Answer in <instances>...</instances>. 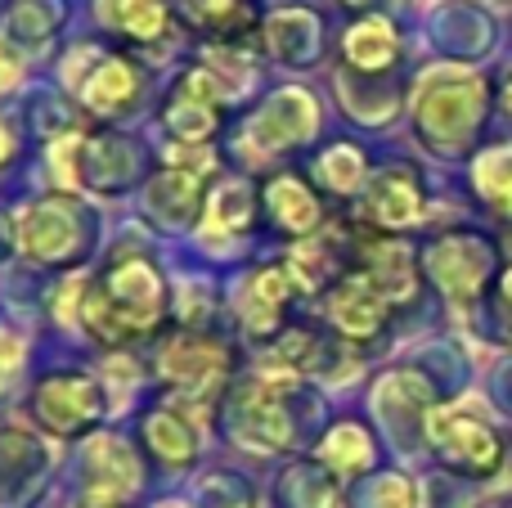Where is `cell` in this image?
I'll list each match as a JSON object with an SVG mask.
<instances>
[{"instance_id": "cell-1", "label": "cell", "mask_w": 512, "mask_h": 508, "mask_svg": "<svg viewBox=\"0 0 512 508\" xmlns=\"http://www.w3.org/2000/svg\"><path fill=\"white\" fill-rule=\"evenodd\" d=\"M167 320V279L153 257L122 248L99 266V275L81 288V324L104 347H131L162 329Z\"/></svg>"}, {"instance_id": "cell-2", "label": "cell", "mask_w": 512, "mask_h": 508, "mask_svg": "<svg viewBox=\"0 0 512 508\" xmlns=\"http://www.w3.org/2000/svg\"><path fill=\"white\" fill-rule=\"evenodd\" d=\"M486 117V81L468 68H436L423 77L414 99V131L423 149L459 158L472 149Z\"/></svg>"}, {"instance_id": "cell-3", "label": "cell", "mask_w": 512, "mask_h": 508, "mask_svg": "<svg viewBox=\"0 0 512 508\" xmlns=\"http://www.w3.org/2000/svg\"><path fill=\"white\" fill-rule=\"evenodd\" d=\"M50 167L63 189H95V194H126L144 176V153L117 131L63 135L50 149Z\"/></svg>"}, {"instance_id": "cell-4", "label": "cell", "mask_w": 512, "mask_h": 508, "mask_svg": "<svg viewBox=\"0 0 512 508\" xmlns=\"http://www.w3.org/2000/svg\"><path fill=\"white\" fill-rule=\"evenodd\" d=\"M63 86L90 117H126L144 99V72L122 50L77 45L63 59Z\"/></svg>"}, {"instance_id": "cell-5", "label": "cell", "mask_w": 512, "mask_h": 508, "mask_svg": "<svg viewBox=\"0 0 512 508\" xmlns=\"http://www.w3.org/2000/svg\"><path fill=\"white\" fill-rule=\"evenodd\" d=\"M423 437H427V450L459 477H495L508 455L504 437L481 414L463 410V405L436 401L423 414Z\"/></svg>"}, {"instance_id": "cell-6", "label": "cell", "mask_w": 512, "mask_h": 508, "mask_svg": "<svg viewBox=\"0 0 512 508\" xmlns=\"http://www.w3.org/2000/svg\"><path fill=\"white\" fill-rule=\"evenodd\" d=\"M234 374V351L207 329H180L162 342L158 378L185 401H221Z\"/></svg>"}, {"instance_id": "cell-7", "label": "cell", "mask_w": 512, "mask_h": 508, "mask_svg": "<svg viewBox=\"0 0 512 508\" xmlns=\"http://www.w3.org/2000/svg\"><path fill=\"white\" fill-rule=\"evenodd\" d=\"M423 275L441 288L450 302L472 306L495 288L499 252L477 230H441L423 252Z\"/></svg>"}, {"instance_id": "cell-8", "label": "cell", "mask_w": 512, "mask_h": 508, "mask_svg": "<svg viewBox=\"0 0 512 508\" xmlns=\"http://www.w3.org/2000/svg\"><path fill=\"white\" fill-rule=\"evenodd\" d=\"M14 239L41 266H72L81 257V248L95 239V230H90V216L72 198H41V203H27L18 212Z\"/></svg>"}, {"instance_id": "cell-9", "label": "cell", "mask_w": 512, "mask_h": 508, "mask_svg": "<svg viewBox=\"0 0 512 508\" xmlns=\"http://www.w3.org/2000/svg\"><path fill=\"white\" fill-rule=\"evenodd\" d=\"M225 104H230V95H225L221 72L185 68L176 81H171L167 99H162V108H158L162 131H167L176 144L198 149V144H207L216 131H221Z\"/></svg>"}, {"instance_id": "cell-10", "label": "cell", "mask_w": 512, "mask_h": 508, "mask_svg": "<svg viewBox=\"0 0 512 508\" xmlns=\"http://www.w3.org/2000/svg\"><path fill=\"white\" fill-rule=\"evenodd\" d=\"M108 401L104 387L95 374L86 369H59V374H45L32 392V414L45 432L54 437H86L90 428H99Z\"/></svg>"}, {"instance_id": "cell-11", "label": "cell", "mask_w": 512, "mask_h": 508, "mask_svg": "<svg viewBox=\"0 0 512 508\" xmlns=\"http://www.w3.org/2000/svg\"><path fill=\"white\" fill-rule=\"evenodd\" d=\"M423 212H427V185L409 162L382 167L364 185V194L355 198V221L364 230H382V234H391L396 225H414Z\"/></svg>"}, {"instance_id": "cell-12", "label": "cell", "mask_w": 512, "mask_h": 508, "mask_svg": "<svg viewBox=\"0 0 512 508\" xmlns=\"http://www.w3.org/2000/svg\"><path fill=\"white\" fill-rule=\"evenodd\" d=\"M355 275H364L391 306L409 302L418 293V275H423V257L409 248L405 239L382 230H355Z\"/></svg>"}, {"instance_id": "cell-13", "label": "cell", "mask_w": 512, "mask_h": 508, "mask_svg": "<svg viewBox=\"0 0 512 508\" xmlns=\"http://www.w3.org/2000/svg\"><path fill=\"white\" fill-rule=\"evenodd\" d=\"M234 428L256 450H288L297 441V414H292L288 387L279 378H256L234 396Z\"/></svg>"}, {"instance_id": "cell-14", "label": "cell", "mask_w": 512, "mask_h": 508, "mask_svg": "<svg viewBox=\"0 0 512 508\" xmlns=\"http://www.w3.org/2000/svg\"><path fill=\"white\" fill-rule=\"evenodd\" d=\"M292 293H297V284H292L283 261L256 266L252 275H243L239 288H234V315H239V324L252 338L274 342L283 333V311H288Z\"/></svg>"}, {"instance_id": "cell-15", "label": "cell", "mask_w": 512, "mask_h": 508, "mask_svg": "<svg viewBox=\"0 0 512 508\" xmlns=\"http://www.w3.org/2000/svg\"><path fill=\"white\" fill-rule=\"evenodd\" d=\"M144 216H149L158 230L180 234L194 230L207 212V185L198 171H180V167H162L158 176L144 180V198H140Z\"/></svg>"}, {"instance_id": "cell-16", "label": "cell", "mask_w": 512, "mask_h": 508, "mask_svg": "<svg viewBox=\"0 0 512 508\" xmlns=\"http://www.w3.org/2000/svg\"><path fill=\"white\" fill-rule=\"evenodd\" d=\"M387 315H391V302L364 275H355V270L333 288V293H328V329H333L337 338H346V342L382 338Z\"/></svg>"}, {"instance_id": "cell-17", "label": "cell", "mask_w": 512, "mask_h": 508, "mask_svg": "<svg viewBox=\"0 0 512 508\" xmlns=\"http://www.w3.org/2000/svg\"><path fill=\"white\" fill-rule=\"evenodd\" d=\"M140 446H144V455L158 468H167V473H185V468H194L198 455H203L198 428L180 414V405H171V401L153 405L140 419Z\"/></svg>"}, {"instance_id": "cell-18", "label": "cell", "mask_w": 512, "mask_h": 508, "mask_svg": "<svg viewBox=\"0 0 512 508\" xmlns=\"http://www.w3.org/2000/svg\"><path fill=\"white\" fill-rule=\"evenodd\" d=\"M171 14H176L189 32L207 36V41L225 45V50H243L256 36L252 0H171Z\"/></svg>"}, {"instance_id": "cell-19", "label": "cell", "mask_w": 512, "mask_h": 508, "mask_svg": "<svg viewBox=\"0 0 512 508\" xmlns=\"http://www.w3.org/2000/svg\"><path fill=\"white\" fill-rule=\"evenodd\" d=\"M319 113H315V99L306 90H279L261 104V113L252 117V135L265 153H279V149H297L315 135Z\"/></svg>"}, {"instance_id": "cell-20", "label": "cell", "mask_w": 512, "mask_h": 508, "mask_svg": "<svg viewBox=\"0 0 512 508\" xmlns=\"http://www.w3.org/2000/svg\"><path fill=\"white\" fill-rule=\"evenodd\" d=\"M283 266L301 293H333L355 270V248H346L337 234H310L283 257Z\"/></svg>"}, {"instance_id": "cell-21", "label": "cell", "mask_w": 512, "mask_h": 508, "mask_svg": "<svg viewBox=\"0 0 512 508\" xmlns=\"http://www.w3.org/2000/svg\"><path fill=\"white\" fill-rule=\"evenodd\" d=\"M261 207L292 239H310V234H319V225L328 221L319 194L301 176H288V171H279V176H270L261 185Z\"/></svg>"}, {"instance_id": "cell-22", "label": "cell", "mask_w": 512, "mask_h": 508, "mask_svg": "<svg viewBox=\"0 0 512 508\" xmlns=\"http://www.w3.org/2000/svg\"><path fill=\"white\" fill-rule=\"evenodd\" d=\"M256 207H261V189H252L248 180H239V176H225L207 189L203 221H207V230H212V239H243L256 225Z\"/></svg>"}, {"instance_id": "cell-23", "label": "cell", "mask_w": 512, "mask_h": 508, "mask_svg": "<svg viewBox=\"0 0 512 508\" xmlns=\"http://www.w3.org/2000/svg\"><path fill=\"white\" fill-rule=\"evenodd\" d=\"M99 23L135 45H162L171 36V0H99Z\"/></svg>"}, {"instance_id": "cell-24", "label": "cell", "mask_w": 512, "mask_h": 508, "mask_svg": "<svg viewBox=\"0 0 512 508\" xmlns=\"http://www.w3.org/2000/svg\"><path fill=\"white\" fill-rule=\"evenodd\" d=\"M342 59L351 63L360 77H382V72L400 59L396 27H391L387 18H360V23L342 36Z\"/></svg>"}, {"instance_id": "cell-25", "label": "cell", "mask_w": 512, "mask_h": 508, "mask_svg": "<svg viewBox=\"0 0 512 508\" xmlns=\"http://www.w3.org/2000/svg\"><path fill=\"white\" fill-rule=\"evenodd\" d=\"M315 459L333 477H364L378 464V446H373L369 428L360 423H337L333 432H324V441L315 446Z\"/></svg>"}, {"instance_id": "cell-26", "label": "cell", "mask_w": 512, "mask_h": 508, "mask_svg": "<svg viewBox=\"0 0 512 508\" xmlns=\"http://www.w3.org/2000/svg\"><path fill=\"white\" fill-rule=\"evenodd\" d=\"M315 180L328 189V194H364V185H369V176H364V153L360 144H328L324 153L315 158Z\"/></svg>"}, {"instance_id": "cell-27", "label": "cell", "mask_w": 512, "mask_h": 508, "mask_svg": "<svg viewBox=\"0 0 512 508\" xmlns=\"http://www.w3.org/2000/svg\"><path fill=\"white\" fill-rule=\"evenodd\" d=\"M315 32H319V23L306 14V9H283V14H274L270 27H265L270 50L288 63H310V54L319 50Z\"/></svg>"}, {"instance_id": "cell-28", "label": "cell", "mask_w": 512, "mask_h": 508, "mask_svg": "<svg viewBox=\"0 0 512 508\" xmlns=\"http://www.w3.org/2000/svg\"><path fill=\"white\" fill-rule=\"evenodd\" d=\"M472 180H477V194L486 198L490 207L512 216V144L481 153L477 167H472Z\"/></svg>"}, {"instance_id": "cell-29", "label": "cell", "mask_w": 512, "mask_h": 508, "mask_svg": "<svg viewBox=\"0 0 512 508\" xmlns=\"http://www.w3.org/2000/svg\"><path fill=\"white\" fill-rule=\"evenodd\" d=\"M23 351H27L23 333L9 329V324H0V392H5L9 378L18 374V365H23Z\"/></svg>"}, {"instance_id": "cell-30", "label": "cell", "mask_w": 512, "mask_h": 508, "mask_svg": "<svg viewBox=\"0 0 512 508\" xmlns=\"http://www.w3.org/2000/svg\"><path fill=\"white\" fill-rule=\"evenodd\" d=\"M373 504L378 508H414V486H409V477H378Z\"/></svg>"}, {"instance_id": "cell-31", "label": "cell", "mask_w": 512, "mask_h": 508, "mask_svg": "<svg viewBox=\"0 0 512 508\" xmlns=\"http://www.w3.org/2000/svg\"><path fill=\"white\" fill-rule=\"evenodd\" d=\"M495 311H499V320H508L512 324V266H504L499 270V279H495Z\"/></svg>"}, {"instance_id": "cell-32", "label": "cell", "mask_w": 512, "mask_h": 508, "mask_svg": "<svg viewBox=\"0 0 512 508\" xmlns=\"http://www.w3.org/2000/svg\"><path fill=\"white\" fill-rule=\"evenodd\" d=\"M18 77H23V63H18L14 50H9V41H0V90L18 86Z\"/></svg>"}, {"instance_id": "cell-33", "label": "cell", "mask_w": 512, "mask_h": 508, "mask_svg": "<svg viewBox=\"0 0 512 508\" xmlns=\"http://www.w3.org/2000/svg\"><path fill=\"white\" fill-rule=\"evenodd\" d=\"M14 153H18V135H14V126L0 117V167H9V162H14Z\"/></svg>"}, {"instance_id": "cell-34", "label": "cell", "mask_w": 512, "mask_h": 508, "mask_svg": "<svg viewBox=\"0 0 512 508\" xmlns=\"http://www.w3.org/2000/svg\"><path fill=\"white\" fill-rule=\"evenodd\" d=\"M72 508H126L122 500H108V495H86L81 504H72Z\"/></svg>"}, {"instance_id": "cell-35", "label": "cell", "mask_w": 512, "mask_h": 508, "mask_svg": "<svg viewBox=\"0 0 512 508\" xmlns=\"http://www.w3.org/2000/svg\"><path fill=\"white\" fill-rule=\"evenodd\" d=\"M504 108H508V113H512V77L504 81Z\"/></svg>"}, {"instance_id": "cell-36", "label": "cell", "mask_w": 512, "mask_h": 508, "mask_svg": "<svg viewBox=\"0 0 512 508\" xmlns=\"http://www.w3.org/2000/svg\"><path fill=\"white\" fill-rule=\"evenodd\" d=\"M346 9H364V5H373V0H342Z\"/></svg>"}, {"instance_id": "cell-37", "label": "cell", "mask_w": 512, "mask_h": 508, "mask_svg": "<svg viewBox=\"0 0 512 508\" xmlns=\"http://www.w3.org/2000/svg\"><path fill=\"white\" fill-rule=\"evenodd\" d=\"M158 508H189V504H180V500H162Z\"/></svg>"}, {"instance_id": "cell-38", "label": "cell", "mask_w": 512, "mask_h": 508, "mask_svg": "<svg viewBox=\"0 0 512 508\" xmlns=\"http://www.w3.org/2000/svg\"><path fill=\"white\" fill-rule=\"evenodd\" d=\"M508 221H512V216H508Z\"/></svg>"}]
</instances>
